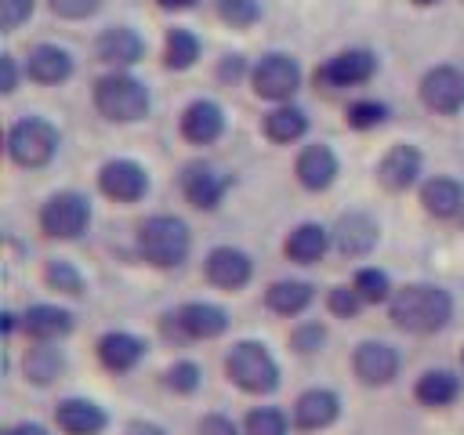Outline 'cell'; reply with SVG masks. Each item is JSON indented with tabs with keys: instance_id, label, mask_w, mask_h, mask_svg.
<instances>
[{
	"instance_id": "obj_6",
	"label": "cell",
	"mask_w": 464,
	"mask_h": 435,
	"mask_svg": "<svg viewBox=\"0 0 464 435\" xmlns=\"http://www.w3.org/2000/svg\"><path fill=\"white\" fill-rule=\"evenodd\" d=\"M232 326V315L214 301H181L160 315V334L174 344L188 341H218Z\"/></svg>"
},
{
	"instance_id": "obj_26",
	"label": "cell",
	"mask_w": 464,
	"mask_h": 435,
	"mask_svg": "<svg viewBox=\"0 0 464 435\" xmlns=\"http://www.w3.org/2000/svg\"><path fill=\"white\" fill-rule=\"evenodd\" d=\"M464 395V377L450 366H431L413 381V402L424 410H450Z\"/></svg>"
},
{
	"instance_id": "obj_4",
	"label": "cell",
	"mask_w": 464,
	"mask_h": 435,
	"mask_svg": "<svg viewBox=\"0 0 464 435\" xmlns=\"http://www.w3.org/2000/svg\"><path fill=\"white\" fill-rule=\"evenodd\" d=\"M94 112L109 123H141L152 109V94L145 80H138L130 69H109L91 87Z\"/></svg>"
},
{
	"instance_id": "obj_28",
	"label": "cell",
	"mask_w": 464,
	"mask_h": 435,
	"mask_svg": "<svg viewBox=\"0 0 464 435\" xmlns=\"http://www.w3.org/2000/svg\"><path fill=\"white\" fill-rule=\"evenodd\" d=\"M334 250L330 228L319 221H297L286 236H283V257L290 265H319L326 254Z\"/></svg>"
},
{
	"instance_id": "obj_40",
	"label": "cell",
	"mask_w": 464,
	"mask_h": 435,
	"mask_svg": "<svg viewBox=\"0 0 464 435\" xmlns=\"http://www.w3.org/2000/svg\"><path fill=\"white\" fill-rule=\"evenodd\" d=\"M196 435H243V424L221 410H207L196 417Z\"/></svg>"
},
{
	"instance_id": "obj_43",
	"label": "cell",
	"mask_w": 464,
	"mask_h": 435,
	"mask_svg": "<svg viewBox=\"0 0 464 435\" xmlns=\"http://www.w3.org/2000/svg\"><path fill=\"white\" fill-rule=\"evenodd\" d=\"M218 80L221 83H239V80H250V65L243 54H225L218 62Z\"/></svg>"
},
{
	"instance_id": "obj_3",
	"label": "cell",
	"mask_w": 464,
	"mask_h": 435,
	"mask_svg": "<svg viewBox=\"0 0 464 435\" xmlns=\"http://www.w3.org/2000/svg\"><path fill=\"white\" fill-rule=\"evenodd\" d=\"M221 370H225V381H228L236 392L254 395V399H268V395H276L279 384H283L279 359L268 352L265 341H254V337L236 341V344L225 352Z\"/></svg>"
},
{
	"instance_id": "obj_35",
	"label": "cell",
	"mask_w": 464,
	"mask_h": 435,
	"mask_svg": "<svg viewBox=\"0 0 464 435\" xmlns=\"http://www.w3.org/2000/svg\"><path fill=\"white\" fill-rule=\"evenodd\" d=\"M352 286L359 290V297H362L366 304H388L392 294H395L392 276H388L384 268H377V265H362V268H355Z\"/></svg>"
},
{
	"instance_id": "obj_24",
	"label": "cell",
	"mask_w": 464,
	"mask_h": 435,
	"mask_svg": "<svg viewBox=\"0 0 464 435\" xmlns=\"http://www.w3.org/2000/svg\"><path fill=\"white\" fill-rule=\"evenodd\" d=\"M76 330V315L65 304L54 301H36L22 312V334L25 341H65Z\"/></svg>"
},
{
	"instance_id": "obj_13",
	"label": "cell",
	"mask_w": 464,
	"mask_h": 435,
	"mask_svg": "<svg viewBox=\"0 0 464 435\" xmlns=\"http://www.w3.org/2000/svg\"><path fill=\"white\" fill-rule=\"evenodd\" d=\"M330 239H334V250L344 261H362L381 243V221L370 210H344L330 225Z\"/></svg>"
},
{
	"instance_id": "obj_21",
	"label": "cell",
	"mask_w": 464,
	"mask_h": 435,
	"mask_svg": "<svg viewBox=\"0 0 464 435\" xmlns=\"http://www.w3.org/2000/svg\"><path fill=\"white\" fill-rule=\"evenodd\" d=\"M341 174V160L326 141H308L294 156V178L304 192H326Z\"/></svg>"
},
{
	"instance_id": "obj_25",
	"label": "cell",
	"mask_w": 464,
	"mask_h": 435,
	"mask_svg": "<svg viewBox=\"0 0 464 435\" xmlns=\"http://www.w3.org/2000/svg\"><path fill=\"white\" fill-rule=\"evenodd\" d=\"M69 370V355L65 348H58V341H29L25 355H22V377L33 388H54Z\"/></svg>"
},
{
	"instance_id": "obj_8",
	"label": "cell",
	"mask_w": 464,
	"mask_h": 435,
	"mask_svg": "<svg viewBox=\"0 0 464 435\" xmlns=\"http://www.w3.org/2000/svg\"><path fill=\"white\" fill-rule=\"evenodd\" d=\"M301 80H304L301 62L286 51H268L250 65V91L268 105L294 102V94L301 91Z\"/></svg>"
},
{
	"instance_id": "obj_17",
	"label": "cell",
	"mask_w": 464,
	"mask_h": 435,
	"mask_svg": "<svg viewBox=\"0 0 464 435\" xmlns=\"http://www.w3.org/2000/svg\"><path fill=\"white\" fill-rule=\"evenodd\" d=\"M417 98L435 116H457L464 109V69L431 65L417 83Z\"/></svg>"
},
{
	"instance_id": "obj_36",
	"label": "cell",
	"mask_w": 464,
	"mask_h": 435,
	"mask_svg": "<svg viewBox=\"0 0 464 435\" xmlns=\"http://www.w3.org/2000/svg\"><path fill=\"white\" fill-rule=\"evenodd\" d=\"M388 116H392V109H388V102H381V98H355V102H348V109H344V123H348L352 130H377V127L388 123Z\"/></svg>"
},
{
	"instance_id": "obj_47",
	"label": "cell",
	"mask_w": 464,
	"mask_h": 435,
	"mask_svg": "<svg viewBox=\"0 0 464 435\" xmlns=\"http://www.w3.org/2000/svg\"><path fill=\"white\" fill-rule=\"evenodd\" d=\"M156 4H160L163 11H188L196 0H156Z\"/></svg>"
},
{
	"instance_id": "obj_27",
	"label": "cell",
	"mask_w": 464,
	"mask_h": 435,
	"mask_svg": "<svg viewBox=\"0 0 464 435\" xmlns=\"http://www.w3.org/2000/svg\"><path fill=\"white\" fill-rule=\"evenodd\" d=\"M94 58L109 69H130L145 58V40L130 25H109L94 40Z\"/></svg>"
},
{
	"instance_id": "obj_23",
	"label": "cell",
	"mask_w": 464,
	"mask_h": 435,
	"mask_svg": "<svg viewBox=\"0 0 464 435\" xmlns=\"http://www.w3.org/2000/svg\"><path fill=\"white\" fill-rule=\"evenodd\" d=\"M22 69H25V80H33L40 87H58V83L72 80L76 58L58 44H33L25 62H22Z\"/></svg>"
},
{
	"instance_id": "obj_15",
	"label": "cell",
	"mask_w": 464,
	"mask_h": 435,
	"mask_svg": "<svg viewBox=\"0 0 464 435\" xmlns=\"http://www.w3.org/2000/svg\"><path fill=\"white\" fill-rule=\"evenodd\" d=\"M373 174H377V185L384 188V192H392V196H402V192H410V188H417L424 178V152L417 149V145H410V141H395L392 149H384V156L377 160V167H373Z\"/></svg>"
},
{
	"instance_id": "obj_33",
	"label": "cell",
	"mask_w": 464,
	"mask_h": 435,
	"mask_svg": "<svg viewBox=\"0 0 464 435\" xmlns=\"http://www.w3.org/2000/svg\"><path fill=\"white\" fill-rule=\"evenodd\" d=\"M44 283H47V290H54L62 297H83L87 294V279L69 257H47L44 261Z\"/></svg>"
},
{
	"instance_id": "obj_10",
	"label": "cell",
	"mask_w": 464,
	"mask_h": 435,
	"mask_svg": "<svg viewBox=\"0 0 464 435\" xmlns=\"http://www.w3.org/2000/svg\"><path fill=\"white\" fill-rule=\"evenodd\" d=\"M228 188H232V178L221 167H214L210 160H188L178 170V192L192 210H203V214L218 210L225 203Z\"/></svg>"
},
{
	"instance_id": "obj_5",
	"label": "cell",
	"mask_w": 464,
	"mask_h": 435,
	"mask_svg": "<svg viewBox=\"0 0 464 435\" xmlns=\"http://www.w3.org/2000/svg\"><path fill=\"white\" fill-rule=\"evenodd\" d=\"M4 149H7V160L18 170H44V167L54 163V156L62 149V130L47 116H33L29 112V116H18L7 127Z\"/></svg>"
},
{
	"instance_id": "obj_19",
	"label": "cell",
	"mask_w": 464,
	"mask_h": 435,
	"mask_svg": "<svg viewBox=\"0 0 464 435\" xmlns=\"http://www.w3.org/2000/svg\"><path fill=\"white\" fill-rule=\"evenodd\" d=\"M149 355V341L130 334V330H105L98 341H94V359L105 373L112 377H123V373H134Z\"/></svg>"
},
{
	"instance_id": "obj_14",
	"label": "cell",
	"mask_w": 464,
	"mask_h": 435,
	"mask_svg": "<svg viewBox=\"0 0 464 435\" xmlns=\"http://www.w3.org/2000/svg\"><path fill=\"white\" fill-rule=\"evenodd\" d=\"M341 413H344L341 395L334 388H323V384L297 392V399L290 402V420H294L297 435H319V431L334 428L341 420Z\"/></svg>"
},
{
	"instance_id": "obj_37",
	"label": "cell",
	"mask_w": 464,
	"mask_h": 435,
	"mask_svg": "<svg viewBox=\"0 0 464 435\" xmlns=\"http://www.w3.org/2000/svg\"><path fill=\"white\" fill-rule=\"evenodd\" d=\"M286 344H290L294 355H304V359H308V355H319L323 344H326V323H319V319H301V323L290 330Z\"/></svg>"
},
{
	"instance_id": "obj_44",
	"label": "cell",
	"mask_w": 464,
	"mask_h": 435,
	"mask_svg": "<svg viewBox=\"0 0 464 435\" xmlns=\"http://www.w3.org/2000/svg\"><path fill=\"white\" fill-rule=\"evenodd\" d=\"M18 76H25V69H18L14 54H0V91L14 94L18 91Z\"/></svg>"
},
{
	"instance_id": "obj_22",
	"label": "cell",
	"mask_w": 464,
	"mask_h": 435,
	"mask_svg": "<svg viewBox=\"0 0 464 435\" xmlns=\"http://www.w3.org/2000/svg\"><path fill=\"white\" fill-rule=\"evenodd\" d=\"M420 210L435 221H453L464 214V181L453 174H431L417 185Z\"/></svg>"
},
{
	"instance_id": "obj_34",
	"label": "cell",
	"mask_w": 464,
	"mask_h": 435,
	"mask_svg": "<svg viewBox=\"0 0 464 435\" xmlns=\"http://www.w3.org/2000/svg\"><path fill=\"white\" fill-rule=\"evenodd\" d=\"M160 384H163V392H170V395H178V399H192V395L203 388V366H199L196 359H174V362L163 370Z\"/></svg>"
},
{
	"instance_id": "obj_2",
	"label": "cell",
	"mask_w": 464,
	"mask_h": 435,
	"mask_svg": "<svg viewBox=\"0 0 464 435\" xmlns=\"http://www.w3.org/2000/svg\"><path fill=\"white\" fill-rule=\"evenodd\" d=\"M134 250H138V257H141L149 268H156V272H174V268H181V265L188 261V254H192V228H188V221L178 218V214H167V210L149 214V218L138 221V228H134Z\"/></svg>"
},
{
	"instance_id": "obj_29",
	"label": "cell",
	"mask_w": 464,
	"mask_h": 435,
	"mask_svg": "<svg viewBox=\"0 0 464 435\" xmlns=\"http://www.w3.org/2000/svg\"><path fill=\"white\" fill-rule=\"evenodd\" d=\"M315 286L308 279H272L265 286V308L279 319H297L312 308Z\"/></svg>"
},
{
	"instance_id": "obj_1",
	"label": "cell",
	"mask_w": 464,
	"mask_h": 435,
	"mask_svg": "<svg viewBox=\"0 0 464 435\" xmlns=\"http://www.w3.org/2000/svg\"><path fill=\"white\" fill-rule=\"evenodd\" d=\"M384 308H388V319L395 330L413 334V337H431L453 323L457 301L439 283H406V286H395V294Z\"/></svg>"
},
{
	"instance_id": "obj_39",
	"label": "cell",
	"mask_w": 464,
	"mask_h": 435,
	"mask_svg": "<svg viewBox=\"0 0 464 435\" xmlns=\"http://www.w3.org/2000/svg\"><path fill=\"white\" fill-rule=\"evenodd\" d=\"M218 18L232 29H250L261 18V4L257 0H218Z\"/></svg>"
},
{
	"instance_id": "obj_48",
	"label": "cell",
	"mask_w": 464,
	"mask_h": 435,
	"mask_svg": "<svg viewBox=\"0 0 464 435\" xmlns=\"http://www.w3.org/2000/svg\"><path fill=\"white\" fill-rule=\"evenodd\" d=\"M417 7H431V4H439V0H413Z\"/></svg>"
},
{
	"instance_id": "obj_45",
	"label": "cell",
	"mask_w": 464,
	"mask_h": 435,
	"mask_svg": "<svg viewBox=\"0 0 464 435\" xmlns=\"http://www.w3.org/2000/svg\"><path fill=\"white\" fill-rule=\"evenodd\" d=\"M58 428L54 424H44V420H14V424H7L0 435H54Z\"/></svg>"
},
{
	"instance_id": "obj_32",
	"label": "cell",
	"mask_w": 464,
	"mask_h": 435,
	"mask_svg": "<svg viewBox=\"0 0 464 435\" xmlns=\"http://www.w3.org/2000/svg\"><path fill=\"white\" fill-rule=\"evenodd\" d=\"M239 424H243V435H290L294 431L290 413L283 406H272V402L250 406Z\"/></svg>"
},
{
	"instance_id": "obj_31",
	"label": "cell",
	"mask_w": 464,
	"mask_h": 435,
	"mask_svg": "<svg viewBox=\"0 0 464 435\" xmlns=\"http://www.w3.org/2000/svg\"><path fill=\"white\" fill-rule=\"evenodd\" d=\"M199 36L192 33V29H185V25H174V29H167V36H163V65L170 69V72H185V69H192L196 62H199Z\"/></svg>"
},
{
	"instance_id": "obj_30",
	"label": "cell",
	"mask_w": 464,
	"mask_h": 435,
	"mask_svg": "<svg viewBox=\"0 0 464 435\" xmlns=\"http://www.w3.org/2000/svg\"><path fill=\"white\" fill-rule=\"evenodd\" d=\"M261 134L272 145H297L308 134V112L294 102H279L261 116Z\"/></svg>"
},
{
	"instance_id": "obj_18",
	"label": "cell",
	"mask_w": 464,
	"mask_h": 435,
	"mask_svg": "<svg viewBox=\"0 0 464 435\" xmlns=\"http://www.w3.org/2000/svg\"><path fill=\"white\" fill-rule=\"evenodd\" d=\"M51 424L58 435H105L112 428L109 410L87 395H62L51 410Z\"/></svg>"
},
{
	"instance_id": "obj_46",
	"label": "cell",
	"mask_w": 464,
	"mask_h": 435,
	"mask_svg": "<svg viewBox=\"0 0 464 435\" xmlns=\"http://www.w3.org/2000/svg\"><path fill=\"white\" fill-rule=\"evenodd\" d=\"M123 435H170L160 420H149V417H134L123 424Z\"/></svg>"
},
{
	"instance_id": "obj_16",
	"label": "cell",
	"mask_w": 464,
	"mask_h": 435,
	"mask_svg": "<svg viewBox=\"0 0 464 435\" xmlns=\"http://www.w3.org/2000/svg\"><path fill=\"white\" fill-rule=\"evenodd\" d=\"M203 279H207L214 290L239 294V290L250 286V279H254V257H250L243 246H232V243L210 246L207 257H203Z\"/></svg>"
},
{
	"instance_id": "obj_42",
	"label": "cell",
	"mask_w": 464,
	"mask_h": 435,
	"mask_svg": "<svg viewBox=\"0 0 464 435\" xmlns=\"http://www.w3.org/2000/svg\"><path fill=\"white\" fill-rule=\"evenodd\" d=\"M33 14V0H0V25L4 33H14L22 22H29Z\"/></svg>"
},
{
	"instance_id": "obj_9",
	"label": "cell",
	"mask_w": 464,
	"mask_h": 435,
	"mask_svg": "<svg viewBox=\"0 0 464 435\" xmlns=\"http://www.w3.org/2000/svg\"><path fill=\"white\" fill-rule=\"evenodd\" d=\"M377 54L370 47H344L337 54H330L326 62L315 65L312 80L315 87L323 91H352V87H362L377 76Z\"/></svg>"
},
{
	"instance_id": "obj_11",
	"label": "cell",
	"mask_w": 464,
	"mask_h": 435,
	"mask_svg": "<svg viewBox=\"0 0 464 435\" xmlns=\"http://www.w3.org/2000/svg\"><path fill=\"white\" fill-rule=\"evenodd\" d=\"M352 377L355 384L362 388H388L399 381L402 373V352L392 344V341H377V337H366L352 348Z\"/></svg>"
},
{
	"instance_id": "obj_41",
	"label": "cell",
	"mask_w": 464,
	"mask_h": 435,
	"mask_svg": "<svg viewBox=\"0 0 464 435\" xmlns=\"http://www.w3.org/2000/svg\"><path fill=\"white\" fill-rule=\"evenodd\" d=\"M51 4V11L58 14V18H65V22H83V18H91L105 0H47Z\"/></svg>"
},
{
	"instance_id": "obj_7",
	"label": "cell",
	"mask_w": 464,
	"mask_h": 435,
	"mask_svg": "<svg viewBox=\"0 0 464 435\" xmlns=\"http://www.w3.org/2000/svg\"><path fill=\"white\" fill-rule=\"evenodd\" d=\"M91 199L76 188H58L51 192L44 203H40V214H36V228L44 239L51 243H72L80 239L87 228H91Z\"/></svg>"
},
{
	"instance_id": "obj_38",
	"label": "cell",
	"mask_w": 464,
	"mask_h": 435,
	"mask_svg": "<svg viewBox=\"0 0 464 435\" xmlns=\"http://www.w3.org/2000/svg\"><path fill=\"white\" fill-rule=\"evenodd\" d=\"M362 308H366V301L359 297V290L352 283H337L326 290V312L334 319H359Z\"/></svg>"
},
{
	"instance_id": "obj_20",
	"label": "cell",
	"mask_w": 464,
	"mask_h": 435,
	"mask_svg": "<svg viewBox=\"0 0 464 435\" xmlns=\"http://www.w3.org/2000/svg\"><path fill=\"white\" fill-rule=\"evenodd\" d=\"M225 127H228L225 109H221L214 98H192V102L181 109V116H178V134H181V141H188V145H196V149L218 145V141L225 138Z\"/></svg>"
},
{
	"instance_id": "obj_12",
	"label": "cell",
	"mask_w": 464,
	"mask_h": 435,
	"mask_svg": "<svg viewBox=\"0 0 464 435\" xmlns=\"http://www.w3.org/2000/svg\"><path fill=\"white\" fill-rule=\"evenodd\" d=\"M149 188H152L149 170L130 156H112L98 167V192L112 203H123V207L141 203L149 196Z\"/></svg>"
}]
</instances>
